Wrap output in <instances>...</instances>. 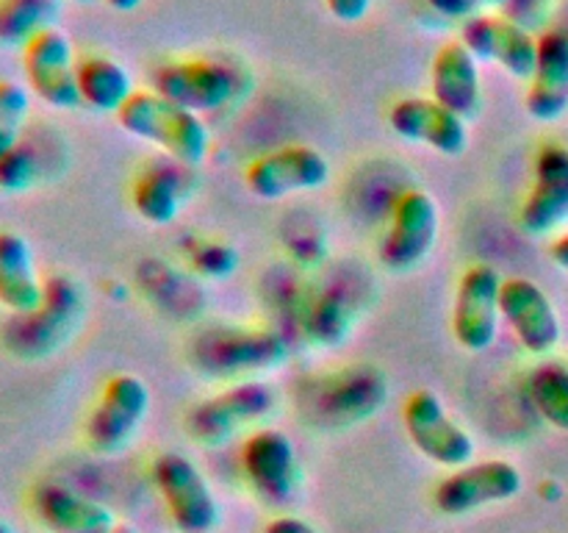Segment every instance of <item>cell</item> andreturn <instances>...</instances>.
Returning <instances> with one entry per match:
<instances>
[{
	"mask_svg": "<svg viewBox=\"0 0 568 533\" xmlns=\"http://www.w3.org/2000/svg\"><path fill=\"white\" fill-rule=\"evenodd\" d=\"M386 398L388 383L381 370L353 366L327 375L314 400L322 420H333L331 425H355L377 414L386 405Z\"/></svg>",
	"mask_w": 568,
	"mask_h": 533,
	"instance_id": "obj_20",
	"label": "cell"
},
{
	"mask_svg": "<svg viewBox=\"0 0 568 533\" xmlns=\"http://www.w3.org/2000/svg\"><path fill=\"white\" fill-rule=\"evenodd\" d=\"M430 98L447 105L464 120L475 117L483 105V83L477 59L464 42H447L436 50L430 64Z\"/></svg>",
	"mask_w": 568,
	"mask_h": 533,
	"instance_id": "obj_23",
	"label": "cell"
},
{
	"mask_svg": "<svg viewBox=\"0 0 568 533\" xmlns=\"http://www.w3.org/2000/svg\"><path fill=\"white\" fill-rule=\"evenodd\" d=\"M39 178H42V155L26 139L0 159V192H28L31 187H37Z\"/></svg>",
	"mask_w": 568,
	"mask_h": 533,
	"instance_id": "obj_29",
	"label": "cell"
},
{
	"mask_svg": "<svg viewBox=\"0 0 568 533\" xmlns=\"http://www.w3.org/2000/svg\"><path fill=\"white\" fill-rule=\"evenodd\" d=\"M438 228H442V214L433 194L408 189L394 200L377 259L388 272H397V275L419 270L436 248Z\"/></svg>",
	"mask_w": 568,
	"mask_h": 533,
	"instance_id": "obj_7",
	"label": "cell"
},
{
	"mask_svg": "<svg viewBox=\"0 0 568 533\" xmlns=\"http://www.w3.org/2000/svg\"><path fill=\"white\" fill-rule=\"evenodd\" d=\"M111 533H139V531L133 525H122V522H120V525H116Z\"/></svg>",
	"mask_w": 568,
	"mask_h": 533,
	"instance_id": "obj_37",
	"label": "cell"
},
{
	"mask_svg": "<svg viewBox=\"0 0 568 533\" xmlns=\"http://www.w3.org/2000/svg\"><path fill=\"white\" fill-rule=\"evenodd\" d=\"M70 3H81L83 6V3H92V0H70Z\"/></svg>",
	"mask_w": 568,
	"mask_h": 533,
	"instance_id": "obj_39",
	"label": "cell"
},
{
	"mask_svg": "<svg viewBox=\"0 0 568 533\" xmlns=\"http://www.w3.org/2000/svg\"><path fill=\"white\" fill-rule=\"evenodd\" d=\"M288 359L286 342L264 328H211L192 342V364L211 381L272 372Z\"/></svg>",
	"mask_w": 568,
	"mask_h": 533,
	"instance_id": "obj_3",
	"label": "cell"
},
{
	"mask_svg": "<svg viewBox=\"0 0 568 533\" xmlns=\"http://www.w3.org/2000/svg\"><path fill=\"white\" fill-rule=\"evenodd\" d=\"M525 477L519 466L505 459L471 461V464L453 470L433 489V505L444 516H464L480 511L486 505L508 503L519 497Z\"/></svg>",
	"mask_w": 568,
	"mask_h": 533,
	"instance_id": "obj_10",
	"label": "cell"
},
{
	"mask_svg": "<svg viewBox=\"0 0 568 533\" xmlns=\"http://www.w3.org/2000/svg\"><path fill=\"white\" fill-rule=\"evenodd\" d=\"M0 533H17L14 525H11V522H6L3 516H0Z\"/></svg>",
	"mask_w": 568,
	"mask_h": 533,
	"instance_id": "obj_38",
	"label": "cell"
},
{
	"mask_svg": "<svg viewBox=\"0 0 568 533\" xmlns=\"http://www.w3.org/2000/svg\"><path fill=\"white\" fill-rule=\"evenodd\" d=\"M549 259H552L560 270L568 272V231L555 239L552 248H549Z\"/></svg>",
	"mask_w": 568,
	"mask_h": 533,
	"instance_id": "obj_35",
	"label": "cell"
},
{
	"mask_svg": "<svg viewBox=\"0 0 568 533\" xmlns=\"http://www.w3.org/2000/svg\"><path fill=\"white\" fill-rule=\"evenodd\" d=\"M460 42L477 61H491L519 81H530L536 70L538 37H532L521 22L494 11L466 20L460 28Z\"/></svg>",
	"mask_w": 568,
	"mask_h": 533,
	"instance_id": "obj_15",
	"label": "cell"
},
{
	"mask_svg": "<svg viewBox=\"0 0 568 533\" xmlns=\"http://www.w3.org/2000/svg\"><path fill=\"white\" fill-rule=\"evenodd\" d=\"M150 411L148 383L131 372L111 375L83 422L87 447L98 455H120L136 442Z\"/></svg>",
	"mask_w": 568,
	"mask_h": 533,
	"instance_id": "obj_4",
	"label": "cell"
},
{
	"mask_svg": "<svg viewBox=\"0 0 568 533\" xmlns=\"http://www.w3.org/2000/svg\"><path fill=\"white\" fill-rule=\"evenodd\" d=\"M239 253L225 242H200V248L194 250L192 266L194 272L205 278H225L236 270Z\"/></svg>",
	"mask_w": 568,
	"mask_h": 533,
	"instance_id": "obj_31",
	"label": "cell"
},
{
	"mask_svg": "<svg viewBox=\"0 0 568 533\" xmlns=\"http://www.w3.org/2000/svg\"><path fill=\"white\" fill-rule=\"evenodd\" d=\"M264 533H322V531L297 514H277L266 522Z\"/></svg>",
	"mask_w": 568,
	"mask_h": 533,
	"instance_id": "obj_34",
	"label": "cell"
},
{
	"mask_svg": "<svg viewBox=\"0 0 568 533\" xmlns=\"http://www.w3.org/2000/svg\"><path fill=\"white\" fill-rule=\"evenodd\" d=\"M103 3L109 6V9L122 11V14H125V11H136L144 0H103Z\"/></svg>",
	"mask_w": 568,
	"mask_h": 533,
	"instance_id": "obj_36",
	"label": "cell"
},
{
	"mask_svg": "<svg viewBox=\"0 0 568 533\" xmlns=\"http://www.w3.org/2000/svg\"><path fill=\"white\" fill-rule=\"evenodd\" d=\"M153 89L194 114H211L227 109L239 98L242 81L239 72L222 61L183 59L159 67L153 76Z\"/></svg>",
	"mask_w": 568,
	"mask_h": 533,
	"instance_id": "obj_11",
	"label": "cell"
},
{
	"mask_svg": "<svg viewBox=\"0 0 568 533\" xmlns=\"http://www.w3.org/2000/svg\"><path fill=\"white\" fill-rule=\"evenodd\" d=\"M78 98L87 109L100 111V114H114L131 100L136 92L133 78L120 61L109 56H83L75 64Z\"/></svg>",
	"mask_w": 568,
	"mask_h": 533,
	"instance_id": "obj_25",
	"label": "cell"
},
{
	"mask_svg": "<svg viewBox=\"0 0 568 533\" xmlns=\"http://www.w3.org/2000/svg\"><path fill=\"white\" fill-rule=\"evenodd\" d=\"M331 181V164L311 144H286L255 155L244 170V183L258 200L277 203L300 192H314Z\"/></svg>",
	"mask_w": 568,
	"mask_h": 533,
	"instance_id": "obj_12",
	"label": "cell"
},
{
	"mask_svg": "<svg viewBox=\"0 0 568 533\" xmlns=\"http://www.w3.org/2000/svg\"><path fill=\"white\" fill-rule=\"evenodd\" d=\"M61 0H0V48L22 50L37 33L55 28Z\"/></svg>",
	"mask_w": 568,
	"mask_h": 533,
	"instance_id": "obj_26",
	"label": "cell"
},
{
	"mask_svg": "<svg viewBox=\"0 0 568 533\" xmlns=\"http://www.w3.org/2000/svg\"><path fill=\"white\" fill-rule=\"evenodd\" d=\"M325 3L338 22H361L372 9V0H325Z\"/></svg>",
	"mask_w": 568,
	"mask_h": 533,
	"instance_id": "obj_33",
	"label": "cell"
},
{
	"mask_svg": "<svg viewBox=\"0 0 568 533\" xmlns=\"http://www.w3.org/2000/svg\"><path fill=\"white\" fill-rule=\"evenodd\" d=\"M277 409V392L266 381H236L203 403L192 405L183 420L189 436L203 447H222L247 425L272 416Z\"/></svg>",
	"mask_w": 568,
	"mask_h": 533,
	"instance_id": "obj_5",
	"label": "cell"
},
{
	"mask_svg": "<svg viewBox=\"0 0 568 533\" xmlns=\"http://www.w3.org/2000/svg\"><path fill=\"white\" fill-rule=\"evenodd\" d=\"M388 125L399 139L427 144L442 155H460L469 148V125L460 114L433 98H403L388 109Z\"/></svg>",
	"mask_w": 568,
	"mask_h": 533,
	"instance_id": "obj_19",
	"label": "cell"
},
{
	"mask_svg": "<svg viewBox=\"0 0 568 533\" xmlns=\"http://www.w3.org/2000/svg\"><path fill=\"white\" fill-rule=\"evenodd\" d=\"M42 294L31 242L17 231H0V305L9 314H28L42 303Z\"/></svg>",
	"mask_w": 568,
	"mask_h": 533,
	"instance_id": "obj_24",
	"label": "cell"
},
{
	"mask_svg": "<svg viewBox=\"0 0 568 533\" xmlns=\"http://www.w3.org/2000/svg\"><path fill=\"white\" fill-rule=\"evenodd\" d=\"M503 281L491 264H475L460 275L453 300V336L469 353H486L497 342Z\"/></svg>",
	"mask_w": 568,
	"mask_h": 533,
	"instance_id": "obj_13",
	"label": "cell"
},
{
	"mask_svg": "<svg viewBox=\"0 0 568 533\" xmlns=\"http://www.w3.org/2000/svg\"><path fill=\"white\" fill-rule=\"evenodd\" d=\"M510 0H427L433 11L447 20H471L477 14H488L491 9H503Z\"/></svg>",
	"mask_w": 568,
	"mask_h": 533,
	"instance_id": "obj_32",
	"label": "cell"
},
{
	"mask_svg": "<svg viewBox=\"0 0 568 533\" xmlns=\"http://www.w3.org/2000/svg\"><path fill=\"white\" fill-rule=\"evenodd\" d=\"M153 483L178 533H214L222 522V505L209 477L183 453H161L153 461Z\"/></svg>",
	"mask_w": 568,
	"mask_h": 533,
	"instance_id": "obj_6",
	"label": "cell"
},
{
	"mask_svg": "<svg viewBox=\"0 0 568 533\" xmlns=\"http://www.w3.org/2000/svg\"><path fill=\"white\" fill-rule=\"evenodd\" d=\"M20 53L28 89L42 103L61 111H72L81 105L75 81V50H72L70 37L59 26L37 33Z\"/></svg>",
	"mask_w": 568,
	"mask_h": 533,
	"instance_id": "obj_14",
	"label": "cell"
},
{
	"mask_svg": "<svg viewBox=\"0 0 568 533\" xmlns=\"http://www.w3.org/2000/svg\"><path fill=\"white\" fill-rule=\"evenodd\" d=\"M525 109L538 122H558L568 111V33L547 31L538 37L536 70L525 94Z\"/></svg>",
	"mask_w": 568,
	"mask_h": 533,
	"instance_id": "obj_22",
	"label": "cell"
},
{
	"mask_svg": "<svg viewBox=\"0 0 568 533\" xmlns=\"http://www.w3.org/2000/svg\"><path fill=\"white\" fill-rule=\"evenodd\" d=\"M499 311L521 348L532 355L552 353L560 344V316L549 294L530 278H505Z\"/></svg>",
	"mask_w": 568,
	"mask_h": 533,
	"instance_id": "obj_16",
	"label": "cell"
},
{
	"mask_svg": "<svg viewBox=\"0 0 568 533\" xmlns=\"http://www.w3.org/2000/svg\"><path fill=\"white\" fill-rule=\"evenodd\" d=\"M403 425L410 444L433 464L460 470L475 461V439L460 422L449 416L433 389H416L405 398Z\"/></svg>",
	"mask_w": 568,
	"mask_h": 533,
	"instance_id": "obj_8",
	"label": "cell"
},
{
	"mask_svg": "<svg viewBox=\"0 0 568 533\" xmlns=\"http://www.w3.org/2000/svg\"><path fill=\"white\" fill-rule=\"evenodd\" d=\"M239 466L255 497L266 505H286L303 481L297 450L281 428H258L250 433L239 450Z\"/></svg>",
	"mask_w": 568,
	"mask_h": 533,
	"instance_id": "obj_9",
	"label": "cell"
},
{
	"mask_svg": "<svg viewBox=\"0 0 568 533\" xmlns=\"http://www.w3.org/2000/svg\"><path fill=\"white\" fill-rule=\"evenodd\" d=\"M568 220V148L541 144L532 161V187L519 209L521 231L547 237Z\"/></svg>",
	"mask_w": 568,
	"mask_h": 533,
	"instance_id": "obj_17",
	"label": "cell"
},
{
	"mask_svg": "<svg viewBox=\"0 0 568 533\" xmlns=\"http://www.w3.org/2000/svg\"><path fill=\"white\" fill-rule=\"evenodd\" d=\"M28 509L48 533H111L116 522L109 505L59 481H42L28 494Z\"/></svg>",
	"mask_w": 568,
	"mask_h": 533,
	"instance_id": "obj_18",
	"label": "cell"
},
{
	"mask_svg": "<svg viewBox=\"0 0 568 533\" xmlns=\"http://www.w3.org/2000/svg\"><path fill=\"white\" fill-rule=\"evenodd\" d=\"M28 117H31V92L17 81H0V159L22 142Z\"/></svg>",
	"mask_w": 568,
	"mask_h": 533,
	"instance_id": "obj_28",
	"label": "cell"
},
{
	"mask_svg": "<svg viewBox=\"0 0 568 533\" xmlns=\"http://www.w3.org/2000/svg\"><path fill=\"white\" fill-rule=\"evenodd\" d=\"M192 170L194 167L175 159L150 161L131 183V203L136 214L159 228L175 222L197 189Z\"/></svg>",
	"mask_w": 568,
	"mask_h": 533,
	"instance_id": "obj_21",
	"label": "cell"
},
{
	"mask_svg": "<svg viewBox=\"0 0 568 533\" xmlns=\"http://www.w3.org/2000/svg\"><path fill=\"white\" fill-rule=\"evenodd\" d=\"M87 314V298L75 278H44L42 303L28 314H11L0 328V342L26 361L50 359L72 342Z\"/></svg>",
	"mask_w": 568,
	"mask_h": 533,
	"instance_id": "obj_1",
	"label": "cell"
},
{
	"mask_svg": "<svg viewBox=\"0 0 568 533\" xmlns=\"http://www.w3.org/2000/svg\"><path fill=\"white\" fill-rule=\"evenodd\" d=\"M116 122L125 133L155 144L181 164H203L211 150L209 125L200 114L172 103L155 89H136L125 105L116 111Z\"/></svg>",
	"mask_w": 568,
	"mask_h": 533,
	"instance_id": "obj_2",
	"label": "cell"
},
{
	"mask_svg": "<svg viewBox=\"0 0 568 533\" xmlns=\"http://www.w3.org/2000/svg\"><path fill=\"white\" fill-rule=\"evenodd\" d=\"M314 333L311 336L320 344H338L347 339L349 328V314L347 305L336 298V294H325L320 300V305L314 309V320H311Z\"/></svg>",
	"mask_w": 568,
	"mask_h": 533,
	"instance_id": "obj_30",
	"label": "cell"
},
{
	"mask_svg": "<svg viewBox=\"0 0 568 533\" xmlns=\"http://www.w3.org/2000/svg\"><path fill=\"white\" fill-rule=\"evenodd\" d=\"M530 400L544 422L568 433V366L544 361L530 372Z\"/></svg>",
	"mask_w": 568,
	"mask_h": 533,
	"instance_id": "obj_27",
	"label": "cell"
}]
</instances>
